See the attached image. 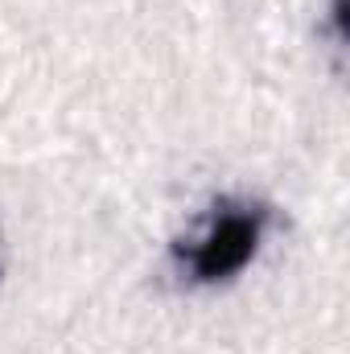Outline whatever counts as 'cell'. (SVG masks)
Segmentation results:
<instances>
[{"instance_id":"6da1fadb","label":"cell","mask_w":350,"mask_h":354,"mask_svg":"<svg viewBox=\"0 0 350 354\" xmlns=\"http://www.w3.org/2000/svg\"><path fill=\"white\" fill-rule=\"evenodd\" d=\"M256 239H260V214H239V210L223 214L210 227V235L198 243L194 272L206 276V280H214V276H227V272L243 268L248 256L256 252Z\"/></svg>"},{"instance_id":"7a4b0ae2","label":"cell","mask_w":350,"mask_h":354,"mask_svg":"<svg viewBox=\"0 0 350 354\" xmlns=\"http://www.w3.org/2000/svg\"><path fill=\"white\" fill-rule=\"evenodd\" d=\"M0 264H4V243H0Z\"/></svg>"}]
</instances>
